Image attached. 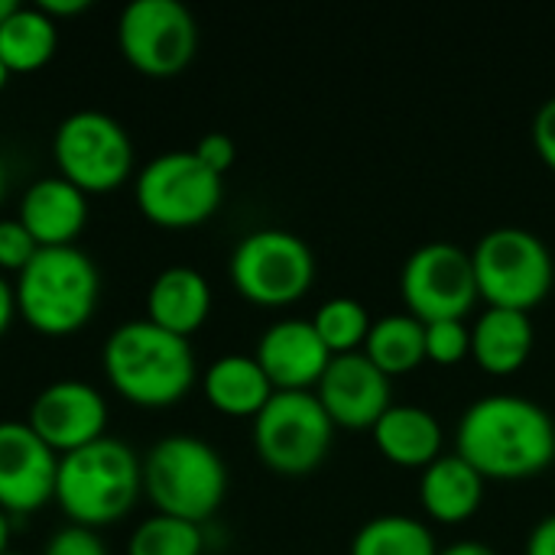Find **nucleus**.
Masks as SVG:
<instances>
[{"label":"nucleus","mask_w":555,"mask_h":555,"mask_svg":"<svg viewBox=\"0 0 555 555\" xmlns=\"http://www.w3.org/2000/svg\"><path fill=\"white\" fill-rule=\"evenodd\" d=\"M143 494L156 514L202 527L224 504V459L198 436H163L143 459Z\"/></svg>","instance_id":"39448f33"},{"label":"nucleus","mask_w":555,"mask_h":555,"mask_svg":"<svg viewBox=\"0 0 555 555\" xmlns=\"http://www.w3.org/2000/svg\"><path fill=\"white\" fill-rule=\"evenodd\" d=\"M10 553V514L0 507V555Z\"/></svg>","instance_id":"e433bc0d"},{"label":"nucleus","mask_w":555,"mask_h":555,"mask_svg":"<svg viewBox=\"0 0 555 555\" xmlns=\"http://www.w3.org/2000/svg\"><path fill=\"white\" fill-rule=\"evenodd\" d=\"M351 555H439V546L423 520L380 514L354 533Z\"/></svg>","instance_id":"393cba45"},{"label":"nucleus","mask_w":555,"mask_h":555,"mask_svg":"<svg viewBox=\"0 0 555 555\" xmlns=\"http://www.w3.org/2000/svg\"><path fill=\"white\" fill-rule=\"evenodd\" d=\"M211 312V286L195 267H166L146 293V319L179 338L195 335Z\"/></svg>","instance_id":"a211bd4d"},{"label":"nucleus","mask_w":555,"mask_h":555,"mask_svg":"<svg viewBox=\"0 0 555 555\" xmlns=\"http://www.w3.org/2000/svg\"><path fill=\"white\" fill-rule=\"evenodd\" d=\"M13 10H16V0H0V23H3Z\"/></svg>","instance_id":"4c0bfd02"},{"label":"nucleus","mask_w":555,"mask_h":555,"mask_svg":"<svg viewBox=\"0 0 555 555\" xmlns=\"http://www.w3.org/2000/svg\"><path fill=\"white\" fill-rule=\"evenodd\" d=\"M59 455L23 420H0V507L36 514L55 498Z\"/></svg>","instance_id":"4468645a"},{"label":"nucleus","mask_w":555,"mask_h":555,"mask_svg":"<svg viewBox=\"0 0 555 555\" xmlns=\"http://www.w3.org/2000/svg\"><path fill=\"white\" fill-rule=\"evenodd\" d=\"M465 358H472V328L465 325V319L426 322V361L449 367Z\"/></svg>","instance_id":"cd10ccee"},{"label":"nucleus","mask_w":555,"mask_h":555,"mask_svg":"<svg viewBox=\"0 0 555 555\" xmlns=\"http://www.w3.org/2000/svg\"><path fill=\"white\" fill-rule=\"evenodd\" d=\"M234 289L257 306H289L302 299L315 280L312 247L283 228H260L237 241L228 260Z\"/></svg>","instance_id":"1a4fd4ad"},{"label":"nucleus","mask_w":555,"mask_h":555,"mask_svg":"<svg viewBox=\"0 0 555 555\" xmlns=\"http://www.w3.org/2000/svg\"><path fill=\"white\" fill-rule=\"evenodd\" d=\"M533 146L540 159L555 172V98L543 101L533 117Z\"/></svg>","instance_id":"2f4dec72"},{"label":"nucleus","mask_w":555,"mask_h":555,"mask_svg":"<svg viewBox=\"0 0 555 555\" xmlns=\"http://www.w3.org/2000/svg\"><path fill=\"white\" fill-rule=\"evenodd\" d=\"M49 20H62V16H78V13H85L88 7H91V0H39L36 3Z\"/></svg>","instance_id":"72a5a7b5"},{"label":"nucleus","mask_w":555,"mask_h":555,"mask_svg":"<svg viewBox=\"0 0 555 555\" xmlns=\"http://www.w3.org/2000/svg\"><path fill=\"white\" fill-rule=\"evenodd\" d=\"M26 423L62 459L75 449H85V446L104 439L107 400L101 397V390L94 384L55 380L36 393Z\"/></svg>","instance_id":"ddd939ff"},{"label":"nucleus","mask_w":555,"mask_h":555,"mask_svg":"<svg viewBox=\"0 0 555 555\" xmlns=\"http://www.w3.org/2000/svg\"><path fill=\"white\" fill-rule=\"evenodd\" d=\"M420 501L433 520L462 524L472 514H478V507L485 501V478L459 452L439 455L433 465L423 468Z\"/></svg>","instance_id":"412c9836"},{"label":"nucleus","mask_w":555,"mask_h":555,"mask_svg":"<svg viewBox=\"0 0 555 555\" xmlns=\"http://www.w3.org/2000/svg\"><path fill=\"white\" fill-rule=\"evenodd\" d=\"M3 555H20V553H13V550H10V553H3Z\"/></svg>","instance_id":"a19ab883"},{"label":"nucleus","mask_w":555,"mask_h":555,"mask_svg":"<svg viewBox=\"0 0 555 555\" xmlns=\"http://www.w3.org/2000/svg\"><path fill=\"white\" fill-rule=\"evenodd\" d=\"M7 78H10V68H7V65L0 62V91L7 88Z\"/></svg>","instance_id":"ea45409f"},{"label":"nucleus","mask_w":555,"mask_h":555,"mask_svg":"<svg viewBox=\"0 0 555 555\" xmlns=\"http://www.w3.org/2000/svg\"><path fill=\"white\" fill-rule=\"evenodd\" d=\"M455 442L485 481H524L555 462V420L537 400L491 393L462 413Z\"/></svg>","instance_id":"f257e3e1"},{"label":"nucleus","mask_w":555,"mask_h":555,"mask_svg":"<svg viewBox=\"0 0 555 555\" xmlns=\"http://www.w3.org/2000/svg\"><path fill=\"white\" fill-rule=\"evenodd\" d=\"M42 555H107V546H104V540L98 537V530L68 524V527L55 530V533L46 540Z\"/></svg>","instance_id":"c756f323"},{"label":"nucleus","mask_w":555,"mask_h":555,"mask_svg":"<svg viewBox=\"0 0 555 555\" xmlns=\"http://www.w3.org/2000/svg\"><path fill=\"white\" fill-rule=\"evenodd\" d=\"M478 296L498 309H537L555 280V263L546 241L530 228H494L481 234L472 250Z\"/></svg>","instance_id":"423d86ee"},{"label":"nucleus","mask_w":555,"mask_h":555,"mask_svg":"<svg viewBox=\"0 0 555 555\" xmlns=\"http://www.w3.org/2000/svg\"><path fill=\"white\" fill-rule=\"evenodd\" d=\"M371 433L380 455L403 468H426L442 455V423L416 403H393Z\"/></svg>","instance_id":"aec40b11"},{"label":"nucleus","mask_w":555,"mask_h":555,"mask_svg":"<svg viewBox=\"0 0 555 555\" xmlns=\"http://www.w3.org/2000/svg\"><path fill=\"white\" fill-rule=\"evenodd\" d=\"M211 172H218L221 179H224V172L234 166V159H237V146H234V140L228 137V133H221V130H215V133H205L198 143H195V150H192Z\"/></svg>","instance_id":"7c9ffc66"},{"label":"nucleus","mask_w":555,"mask_h":555,"mask_svg":"<svg viewBox=\"0 0 555 555\" xmlns=\"http://www.w3.org/2000/svg\"><path fill=\"white\" fill-rule=\"evenodd\" d=\"M273 393L254 354H224L205 371V397L224 416H257Z\"/></svg>","instance_id":"4be33fe9"},{"label":"nucleus","mask_w":555,"mask_h":555,"mask_svg":"<svg viewBox=\"0 0 555 555\" xmlns=\"http://www.w3.org/2000/svg\"><path fill=\"white\" fill-rule=\"evenodd\" d=\"M133 198L140 215L159 228H195L221 208L224 179L192 150H169L140 169Z\"/></svg>","instance_id":"6e6552de"},{"label":"nucleus","mask_w":555,"mask_h":555,"mask_svg":"<svg viewBox=\"0 0 555 555\" xmlns=\"http://www.w3.org/2000/svg\"><path fill=\"white\" fill-rule=\"evenodd\" d=\"M42 247L20 224V218H0V273H23Z\"/></svg>","instance_id":"c85d7f7f"},{"label":"nucleus","mask_w":555,"mask_h":555,"mask_svg":"<svg viewBox=\"0 0 555 555\" xmlns=\"http://www.w3.org/2000/svg\"><path fill=\"white\" fill-rule=\"evenodd\" d=\"M13 315H16V289H13V283L0 273V338H3V332L10 328Z\"/></svg>","instance_id":"f704fd0d"},{"label":"nucleus","mask_w":555,"mask_h":555,"mask_svg":"<svg viewBox=\"0 0 555 555\" xmlns=\"http://www.w3.org/2000/svg\"><path fill=\"white\" fill-rule=\"evenodd\" d=\"M312 325L319 332V338L325 341V348L335 354H351V351H361L364 341H367V332L374 325L371 312L351 299V296H335L328 302H322L312 315Z\"/></svg>","instance_id":"a878e982"},{"label":"nucleus","mask_w":555,"mask_h":555,"mask_svg":"<svg viewBox=\"0 0 555 555\" xmlns=\"http://www.w3.org/2000/svg\"><path fill=\"white\" fill-rule=\"evenodd\" d=\"M400 293L406 312L420 322L465 319L478 302L472 250L452 241H429L416 247L400 270Z\"/></svg>","instance_id":"f8f14e48"},{"label":"nucleus","mask_w":555,"mask_h":555,"mask_svg":"<svg viewBox=\"0 0 555 555\" xmlns=\"http://www.w3.org/2000/svg\"><path fill=\"white\" fill-rule=\"evenodd\" d=\"M3 189H7V166H3V156H0V198H3Z\"/></svg>","instance_id":"58836bf2"},{"label":"nucleus","mask_w":555,"mask_h":555,"mask_svg":"<svg viewBox=\"0 0 555 555\" xmlns=\"http://www.w3.org/2000/svg\"><path fill=\"white\" fill-rule=\"evenodd\" d=\"M52 156L59 176L78 185L85 195L114 192L130 179L133 143L124 124L104 111L68 114L52 137Z\"/></svg>","instance_id":"9d476101"},{"label":"nucleus","mask_w":555,"mask_h":555,"mask_svg":"<svg viewBox=\"0 0 555 555\" xmlns=\"http://www.w3.org/2000/svg\"><path fill=\"white\" fill-rule=\"evenodd\" d=\"M117 49L140 75L172 78L198 52V23L179 0H133L117 16Z\"/></svg>","instance_id":"9b49d317"},{"label":"nucleus","mask_w":555,"mask_h":555,"mask_svg":"<svg viewBox=\"0 0 555 555\" xmlns=\"http://www.w3.org/2000/svg\"><path fill=\"white\" fill-rule=\"evenodd\" d=\"M335 423L315 390H276L254 416V449L276 475H312L332 449Z\"/></svg>","instance_id":"0eeeda50"},{"label":"nucleus","mask_w":555,"mask_h":555,"mask_svg":"<svg viewBox=\"0 0 555 555\" xmlns=\"http://www.w3.org/2000/svg\"><path fill=\"white\" fill-rule=\"evenodd\" d=\"M107 384L133 406H172L179 403L195 377V351L189 338H179L150 319L117 325L101 351Z\"/></svg>","instance_id":"f03ea898"},{"label":"nucleus","mask_w":555,"mask_h":555,"mask_svg":"<svg viewBox=\"0 0 555 555\" xmlns=\"http://www.w3.org/2000/svg\"><path fill=\"white\" fill-rule=\"evenodd\" d=\"M140 494L143 462L127 442L114 436H104L59 459L52 501H59L62 514L78 527L101 530L124 520Z\"/></svg>","instance_id":"7ed1b4c3"},{"label":"nucleus","mask_w":555,"mask_h":555,"mask_svg":"<svg viewBox=\"0 0 555 555\" xmlns=\"http://www.w3.org/2000/svg\"><path fill=\"white\" fill-rule=\"evenodd\" d=\"M315 397L332 423L345 429H374L377 420L393 406L390 377L364 351L335 354L315 387Z\"/></svg>","instance_id":"2eb2a0df"},{"label":"nucleus","mask_w":555,"mask_h":555,"mask_svg":"<svg viewBox=\"0 0 555 555\" xmlns=\"http://www.w3.org/2000/svg\"><path fill=\"white\" fill-rule=\"evenodd\" d=\"M202 527L166 514H153L150 520H143L127 543V555H202Z\"/></svg>","instance_id":"bb28decb"},{"label":"nucleus","mask_w":555,"mask_h":555,"mask_svg":"<svg viewBox=\"0 0 555 555\" xmlns=\"http://www.w3.org/2000/svg\"><path fill=\"white\" fill-rule=\"evenodd\" d=\"M16 218L39 247H75L88 224V195L62 176H42L23 192Z\"/></svg>","instance_id":"f3484780"},{"label":"nucleus","mask_w":555,"mask_h":555,"mask_svg":"<svg viewBox=\"0 0 555 555\" xmlns=\"http://www.w3.org/2000/svg\"><path fill=\"white\" fill-rule=\"evenodd\" d=\"M439 555H498V550L481 540H459V543L439 550Z\"/></svg>","instance_id":"c9c22d12"},{"label":"nucleus","mask_w":555,"mask_h":555,"mask_svg":"<svg viewBox=\"0 0 555 555\" xmlns=\"http://www.w3.org/2000/svg\"><path fill=\"white\" fill-rule=\"evenodd\" d=\"M387 377L410 374L426 361V322L410 312H390L374 319L361 348Z\"/></svg>","instance_id":"b1692460"},{"label":"nucleus","mask_w":555,"mask_h":555,"mask_svg":"<svg viewBox=\"0 0 555 555\" xmlns=\"http://www.w3.org/2000/svg\"><path fill=\"white\" fill-rule=\"evenodd\" d=\"M533 345H537V328L530 312L488 306L472 325V358L478 361L481 371L494 377L517 374L530 361Z\"/></svg>","instance_id":"6ab92c4d"},{"label":"nucleus","mask_w":555,"mask_h":555,"mask_svg":"<svg viewBox=\"0 0 555 555\" xmlns=\"http://www.w3.org/2000/svg\"><path fill=\"white\" fill-rule=\"evenodd\" d=\"M527 555H555V514L543 517L530 537H527Z\"/></svg>","instance_id":"473e14b6"},{"label":"nucleus","mask_w":555,"mask_h":555,"mask_svg":"<svg viewBox=\"0 0 555 555\" xmlns=\"http://www.w3.org/2000/svg\"><path fill=\"white\" fill-rule=\"evenodd\" d=\"M16 312L39 335L59 338L88 325L98 309L101 276L81 247H42L16 276Z\"/></svg>","instance_id":"20e7f679"},{"label":"nucleus","mask_w":555,"mask_h":555,"mask_svg":"<svg viewBox=\"0 0 555 555\" xmlns=\"http://www.w3.org/2000/svg\"><path fill=\"white\" fill-rule=\"evenodd\" d=\"M254 358L270 377L273 390H315L332 364V351L319 338L312 319L273 322L260 335Z\"/></svg>","instance_id":"dca6fc26"},{"label":"nucleus","mask_w":555,"mask_h":555,"mask_svg":"<svg viewBox=\"0 0 555 555\" xmlns=\"http://www.w3.org/2000/svg\"><path fill=\"white\" fill-rule=\"evenodd\" d=\"M59 46V23L39 7H20L0 23V62L13 72H39Z\"/></svg>","instance_id":"5701e85b"}]
</instances>
